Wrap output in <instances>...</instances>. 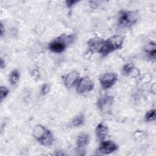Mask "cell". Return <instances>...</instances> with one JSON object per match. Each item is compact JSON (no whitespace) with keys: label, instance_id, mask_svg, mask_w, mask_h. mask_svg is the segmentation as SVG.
<instances>
[{"label":"cell","instance_id":"1","mask_svg":"<svg viewBox=\"0 0 156 156\" xmlns=\"http://www.w3.org/2000/svg\"><path fill=\"white\" fill-rule=\"evenodd\" d=\"M123 43V38L120 35H113L107 40H104L103 44L98 52L103 56L108 55L110 52L121 48Z\"/></svg>","mask_w":156,"mask_h":156},{"label":"cell","instance_id":"2","mask_svg":"<svg viewBox=\"0 0 156 156\" xmlns=\"http://www.w3.org/2000/svg\"><path fill=\"white\" fill-rule=\"evenodd\" d=\"M138 20V14L135 11L122 10L118 16L119 24L124 27H129L135 24Z\"/></svg>","mask_w":156,"mask_h":156},{"label":"cell","instance_id":"3","mask_svg":"<svg viewBox=\"0 0 156 156\" xmlns=\"http://www.w3.org/2000/svg\"><path fill=\"white\" fill-rule=\"evenodd\" d=\"M73 40L72 35L62 36L51 42L49 44V48L54 52L60 53L65 50L67 44L71 43Z\"/></svg>","mask_w":156,"mask_h":156},{"label":"cell","instance_id":"4","mask_svg":"<svg viewBox=\"0 0 156 156\" xmlns=\"http://www.w3.org/2000/svg\"><path fill=\"white\" fill-rule=\"evenodd\" d=\"M93 87L94 84L93 81L88 77L85 76L79 80L76 91L79 94H83L91 91Z\"/></svg>","mask_w":156,"mask_h":156},{"label":"cell","instance_id":"5","mask_svg":"<svg viewBox=\"0 0 156 156\" xmlns=\"http://www.w3.org/2000/svg\"><path fill=\"white\" fill-rule=\"evenodd\" d=\"M117 77L116 74L113 73H107L99 78V82L104 89L109 88L116 82Z\"/></svg>","mask_w":156,"mask_h":156},{"label":"cell","instance_id":"6","mask_svg":"<svg viewBox=\"0 0 156 156\" xmlns=\"http://www.w3.org/2000/svg\"><path fill=\"white\" fill-rule=\"evenodd\" d=\"M113 102V97L111 96H104L101 98L97 102L99 108L103 112H107L110 108Z\"/></svg>","mask_w":156,"mask_h":156},{"label":"cell","instance_id":"7","mask_svg":"<svg viewBox=\"0 0 156 156\" xmlns=\"http://www.w3.org/2000/svg\"><path fill=\"white\" fill-rule=\"evenodd\" d=\"M117 149V144L110 140L102 141L99 147V151L104 154H109L116 151Z\"/></svg>","mask_w":156,"mask_h":156},{"label":"cell","instance_id":"8","mask_svg":"<svg viewBox=\"0 0 156 156\" xmlns=\"http://www.w3.org/2000/svg\"><path fill=\"white\" fill-rule=\"evenodd\" d=\"M79 73L77 71H73L65 77L64 84L67 88H71L79 80Z\"/></svg>","mask_w":156,"mask_h":156},{"label":"cell","instance_id":"9","mask_svg":"<svg viewBox=\"0 0 156 156\" xmlns=\"http://www.w3.org/2000/svg\"><path fill=\"white\" fill-rule=\"evenodd\" d=\"M108 127L103 122L99 123L96 127V134L99 140L103 141L108 134Z\"/></svg>","mask_w":156,"mask_h":156},{"label":"cell","instance_id":"10","mask_svg":"<svg viewBox=\"0 0 156 156\" xmlns=\"http://www.w3.org/2000/svg\"><path fill=\"white\" fill-rule=\"evenodd\" d=\"M104 41V40L103 39L98 38V37H95L93 38H91L88 41V44L91 50L98 52L99 51L100 49L101 48Z\"/></svg>","mask_w":156,"mask_h":156},{"label":"cell","instance_id":"11","mask_svg":"<svg viewBox=\"0 0 156 156\" xmlns=\"http://www.w3.org/2000/svg\"><path fill=\"white\" fill-rule=\"evenodd\" d=\"M54 140L53 135L51 132L49 130H47L45 134L43 136V137L38 141V142L44 146H50Z\"/></svg>","mask_w":156,"mask_h":156},{"label":"cell","instance_id":"12","mask_svg":"<svg viewBox=\"0 0 156 156\" xmlns=\"http://www.w3.org/2000/svg\"><path fill=\"white\" fill-rule=\"evenodd\" d=\"M89 135L85 133H80L76 138V144L78 147H83L89 143Z\"/></svg>","mask_w":156,"mask_h":156},{"label":"cell","instance_id":"13","mask_svg":"<svg viewBox=\"0 0 156 156\" xmlns=\"http://www.w3.org/2000/svg\"><path fill=\"white\" fill-rule=\"evenodd\" d=\"M47 130L48 129L45 127L41 125H37L34 129L33 135L34 138L38 141L45 134Z\"/></svg>","mask_w":156,"mask_h":156},{"label":"cell","instance_id":"14","mask_svg":"<svg viewBox=\"0 0 156 156\" xmlns=\"http://www.w3.org/2000/svg\"><path fill=\"white\" fill-rule=\"evenodd\" d=\"M146 52L148 54L150 58H155V54H156V51H155V45L154 43H150L147 46Z\"/></svg>","mask_w":156,"mask_h":156},{"label":"cell","instance_id":"15","mask_svg":"<svg viewBox=\"0 0 156 156\" xmlns=\"http://www.w3.org/2000/svg\"><path fill=\"white\" fill-rule=\"evenodd\" d=\"M84 116L80 114L76 116L71 121V126L74 127H79L84 123Z\"/></svg>","mask_w":156,"mask_h":156},{"label":"cell","instance_id":"16","mask_svg":"<svg viewBox=\"0 0 156 156\" xmlns=\"http://www.w3.org/2000/svg\"><path fill=\"white\" fill-rule=\"evenodd\" d=\"M20 77V74L17 69L13 70L10 74L9 82L12 85H15L19 80Z\"/></svg>","mask_w":156,"mask_h":156},{"label":"cell","instance_id":"17","mask_svg":"<svg viewBox=\"0 0 156 156\" xmlns=\"http://www.w3.org/2000/svg\"><path fill=\"white\" fill-rule=\"evenodd\" d=\"M145 118L147 121H152L155 119V110H150L148 111L146 115Z\"/></svg>","mask_w":156,"mask_h":156},{"label":"cell","instance_id":"18","mask_svg":"<svg viewBox=\"0 0 156 156\" xmlns=\"http://www.w3.org/2000/svg\"><path fill=\"white\" fill-rule=\"evenodd\" d=\"M133 68H134L132 64L130 63L126 64L122 68V73L125 75H129L132 71Z\"/></svg>","mask_w":156,"mask_h":156},{"label":"cell","instance_id":"19","mask_svg":"<svg viewBox=\"0 0 156 156\" xmlns=\"http://www.w3.org/2000/svg\"><path fill=\"white\" fill-rule=\"evenodd\" d=\"M9 90L7 87H4V86H1L0 88V97H1V99L2 100L4 98H5L7 94H9Z\"/></svg>","mask_w":156,"mask_h":156},{"label":"cell","instance_id":"20","mask_svg":"<svg viewBox=\"0 0 156 156\" xmlns=\"http://www.w3.org/2000/svg\"><path fill=\"white\" fill-rule=\"evenodd\" d=\"M49 90V87L48 84H44L42 86L41 90H40V94L41 95H45L46 94H47L48 93Z\"/></svg>","mask_w":156,"mask_h":156},{"label":"cell","instance_id":"21","mask_svg":"<svg viewBox=\"0 0 156 156\" xmlns=\"http://www.w3.org/2000/svg\"><path fill=\"white\" fill-rule=\"evenodd\" d=\"M78 2H79L78 1H76V0H70V1H66L65 3L68 7H71Z\"/></svg>","mask_w":156,"mask_h":156},{"label":"cell","instance_id":"22","mask_svg":"<svg viewBox=\"0 0 156 156\" xmlns=\"http://www.w3.org/2000/svg\"><path fill=\"white\" fill-rule=\"evenodd\" d=\"M5 67V62L4 61V60L2 58H1V69H3Z\"/></svg>","mask_w":156,"mask_h":156},{"label":"cell","instance_id":"23","mask_svg":"<svg viewBox=\"0 0 156 156\" xmlns=\"http://www.w3.org/2000/svg\"><path fill=\"white\" fill-rule=\"evenodd\" d=\"M3 30H4V27H3V25L1 23V35H3Z\"/></svg>","mask_w":156,"mask_h":156}]
</instances>
